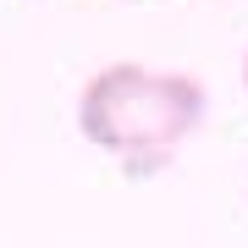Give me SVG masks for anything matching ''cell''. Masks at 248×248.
<instances>
[{
	"label": "cell",
	"mask_w": 248,
	"mask_h": 248,
	"mask_svg": "<svg viewBox=\"0 0 248 248\" xmlns=\"http://www.w3.org/2000/svg\"><path fill=\"white\" fill-rule=\"evenodd\" d=\"M199 122H204V83L187 72H155L143 61L99 66L78 99L83 138L99 155H110L127 177L166 171Z\"/></svg>",
	"instance_id": "cell-1"
},
{
	"label": "cell",
	"mask_w": 248,
	"mask_h": 248,
	"mask_svg": "<svg viewBox=\"0 0 248 248\" xmlns=\"http://www.w3.org/2000/svg\"><path fill=\"white\" fill-rule=\"evenodd\" d=\"M243 89H248V61H243Z\"/></svg>",
	"instance_id": "cell-2"
}]
</instances>
